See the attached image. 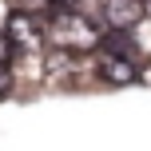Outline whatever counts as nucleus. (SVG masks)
<instances>
[{"mask_svg": "<svg viewBox=\"0 0 151 151\" xmlns=\"http://www.w3.org/2000/svg\"><path fill=\"white\" fill-rule=\"evenodd\" d=\"M4 40L20 60H36L48 48V20H40L28 8H12L4 20Z\"/></svg>", "mask_w": 151, "mask_h": 151, "instance_id": "2", "label": "nucleus"}, {"mask_svg": "<svg viewBox=\"0 0 151 151\" xmlns=\"http://www.w3.org/2000/svg\"><path fill=\"white\" fill-rule=\"evenodd\" d=\"M107 28L99 20H91L83 8L56 4L48 8V44L64 56H80V52H99Z\"/></svg>", "mask_w": 151, "mask_h": 151, "instance_id": "1", "label": "nucleus"}, {"mask_svg": "<svg viewBox=\"0 0 151 151\" xmlns=\"http://www.w3.org/2000/svg\"><path fill=\"white\" fill-rule=\"evenodd\" d=\"M12 83H16V80H12V72H0V99L12 91Z\"/></svg>", "mask_w": 151, "mask_h": 151, "instance_id": "6", "label": "nucleus"}, {"mask_svg": "<svg viewBox=\"0 0 151 151\" xmlns=\"http://www.w3.org/2000/svg\"><path fill=\"white\" fill-rule=\"evenodd\" d=\"M99 16H104L107 32H131L147 16V4H139V0H107V4L99 8Z\"/></svg>", "mask_w": 151, "mask_h": 151, "instance_id": "3", "label": "nucleus"}, {"mask_svg": "<svg viewBox=\"0 0 151 151\" xmlns=\"http://www.w3.org/2000/svg\"><path fill=\"white\" fill-rule=\"evenodd\" d=\"M96 76L111 88H127V83H139V64L127 60V56H107L99 52L96 56Z\"/></svg>", "mask_w": 151, "mask_h": 151, "instance_id": "4", "label": "nucleus"}, {"mask_svg": "<svg viewBox=\"0 0 151 151\" xmlns=\"http://www.w3.org/2000/svg\"><path fill=\"white\" fill-rule=\"evenodd\" d=\"M12 60H16V52H12V48H8L4 32H0V72H12Z\"/></svg>", "mask_w": 151, "mask_h": 151, "instance_id": "5", "label": "nucleus"}]
</instances>
